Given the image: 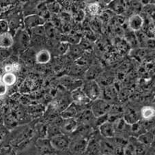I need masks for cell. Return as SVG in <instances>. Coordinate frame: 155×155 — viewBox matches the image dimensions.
I'll use <instances>...</instances> for the list:
<instances>
[{
	"instance_id": "obj_33",
	"label": "cell",
	"mask_w": 155,
	"mask_h": 155,
	"mask_svg": "<svg viewBox=\"0 0 155 155\" xmlns=\"http://www.w3.org/2000/svg\"><path fill=\"white\" fill-rule=\"evenodd\" d=\"M0 81H2V77H0Z\"/></svg>"
},
{
	"instance_id": "obj_27",
	"label": "cell",
	"mask_w": 155,
	"mask_h": 155,
	"mask_svg": "<svg viewBox=\"0 0 155 155\" xmlns=\"http://www.w3.org/2000/svg\"><path fill=\"white\" fill-rule=\"evenodd\" d=\"M70 45L67 42H61L60 45H59L58 49V51L59 53L61 55L64 54L66 52L68 51L69 50V47H70Z\"/></svg>"
},
{
	"instance_id": "obj_18",
	"label": "cell",
	"mask_w": 155,
	"mask_h": 155,
	"mask_svg": "<svg viewBox=\"0 0 155 155\" xmlns=\"http://www.w3.org/2000/svg\"><path fill=\"white\" fill-rule=\"evenodd\" d=\"M93 117H94V116H93L92 111L90 110H85L80 114L79 116V119L78 120H77V122H82L84 125H87V124H88L90 121H92Z\"/></svg>"
},
{
	"instance_id": "obj_29",
	"label": "cell",
	"mask_w": 155,
	"mask_h": 155,
	"mask_svg": "<svg viewBox=\"0 0 155 155\" xmlns=\"http://www.w3.org/2000/svg\"><path fill=\"white\" fill-rule=\"evenodd\" d=\"M8 87L4 85L2 81H0V97L4 96L7 93Z\"/></svg>"
},
{
	"instance_id": "obj_25",
	"label": "cell",
	"mask_w": 155,
	"mask_h": 155,
	"mask_svg": "<svg viewBox=\"0 0 155 155\" xmlns=\"http://www.w3.org/2000/svg\"><path fill=\"white\" fill-rule=\"evenodd\" d=\"M49 12L53 13H58L60 11V5L57 2H49L46 4Z\"/></svg>"
},
{
	"instance_id": "obj_16",
	"label": "cell",
	"mask_w": 155,
	"mask_h": 155,
	"mask_svg": "<svg viewBox=\"0 0 155 155\" xmlns=\"http://www.w3.org/2000/svg\"><path fill=\"white\" fill-rule=\"evenodd\" d=\"M109 8L117 14H121L126 10V4L122 1H114L109 5Z\"/></svg>"
},
{
	"instance_id": "obj_2",
	"label": "cell",
	"mask_w": 155,
	"mask_h": 155,
	"mask_svg": "<svg viewBox=\"0 0 155 155\" xmlns=\"http://www.w3.org/2000/svg\"><path fill=\"white\" fill-rule=\"evenodd\" d=\"M111 107V105L110 103L101 98H98L92 101L90 111H92L94 117L98 118V117L108 114Z\"/></svg>"
},
{
	"instance_id": "obj_28",
	"label": "cell",
	"mask_w": 155,
	"mask_h": 155,
	"mask_svg": "<svg viewBox=\"0 0 155 155\" xmlns=\"http://www.w3.org/2000/svg\"><path fill=\"white\" fill-rule=\"evenodd\" d=\"M9 25L6 20H0V34L9 32Z\"/></svg>"
},
{
	"instance_id": "obj_5",
	"label": "cell",
	"mask_w": 155,
	"mask_h": 155,
	"mask_svg": "<svg viewBox=\"0 0 155 155\" xmlns=\"http://www.w3.org/2000/svg\"><path fill=\"white\" fill-rule=\"evenodd\" d=\"M23 22L27 28L31 29L36 27L45 25L46 20L37 14H31L27 16Z\"/></svg>"
},
{
	"instance_id": "obj_21",
	"label": "cell",
	"mask_w": 155,
	"mask_h": 155,
	"mask_svg": "<svg viewBox=\"0 0 155 155\" xmlns=\"http://www.w3.org/2000/svg\"><path fill=\"white\" fill-rule=\"evenodd\" d=\"M86 150L91 155L97 154L100 151V143H98L95 140H92L87 143Z\"/></svg>"
},
{
	"instance_id": "obj_3",
	"label": "cell",
	"mask_w": 155,
	"mask_h": 155,
	"mask_svg": "<svg viewBox=\"0 0 155 155\" xmlns=\"http://www.w3.org/2000/svg\"><path fill=\"white\" fill-rule=\"evenodd\" d=\"M50 143L54 150H64L70 146V140L67 136L60 134L51 139Z\"/></svg>"
},
{
	"instance_id": "obj_4",
	"label": "cell",
	"mask_w": 155,
	"mask_h": 155,
	"mask_svg": "<svg viewBox=\"0 0 155 155\" xmlns=\"http://www.w3.org/2000/svg\"><path fill=\"white\" fill-rule=\"evenodd\" d=\"M31 41V37L28 32L25 30H18L15 38H14V43L16 42L17 47L21 49H25L29 47Z\"/></svg>"
},
{
	"instance_id": "obj_7",
	"label": "cell",
	"mask_w": 155,
	"mask_h": 155,
	"mask_svg": "<svg viewBox=\"0 0 155 155\" xmlns=\"http://www.w3.org/2000/svg\"><path fill=\"white\" fill-rule=\"evenodd\" d=\"M77 127H78V122L76 118L63 119L60 125V130L62 134L66 135L76 131Z\"/></svg>"
},
{
	"instance_id": "obj_20",
	"label": "cell",
	"mask_w": 155,
	"mask_h": 155,
	"mask_svg": "<svg viewBox=\"0 0 155 155\" xmlns=\"http://www.w3.org/2000/svg\"><path fill=\"white\" fill-rule=\"evenodd\" d=\"M154 140V135L150 132H145L138 136V141L144 146L150 145Z\"/></svg>"
},
{
	"instance_id": "obj_19",
	"label": "cell",
	"mask_w": 155,
	"mask_h": 155,
	"mask_svg": "<svg viewBox=\"0 0 155 155\" xmlns=\"http://www.w3.org/2000/svg\"><path fill=\"white\" fill-rule=\"evenodd\" d=\"M114 147L107 141H103L100 143V152L103 155H113Z\"/></svg>"
},
{
	"instance_id": "obj_10",
	"label": "cell",
	"mask_w": 155,
	"mask_h": 155,
	"mask_svg": "<svg viewBox=\"0 0 155 155\" xmlns=\"http://www.w3.org/2000/svg\"><path fill=\"white\" fill-rule=\"evenodd\" d=\"M99 130L101 134L105 138H114L116 135V130H115L114 125L113 123L109 121L103 123L101 126H99Z\"/></svg>"
},
{
	"instance_id": "obj_11",
	"label": "cell",
	"mask_w": 155,
	"mask_h": 155,
	"mask_svg": "<svg viewBox=\"0 0 155 155\" xmlns=\"http://www.w3.org/2000/svg\"><path fill=\"white\" fill-rule=\"evenodd\" d=\"M79 111L77 109V105L74 103H72L68 105L64 110L61 111V117L63 119H68V118H76L78 116Z\"/></svg>"
},
{
	"instance_id": "obj_26",
	"label": "cell",
	"mask_w": 155,
	"mask_h": 155,
	"mask_svg": "<svg viewBox=\"0 0 155 155\" xmlns=\"http://www.w3.org/2000/svg\"><path fill=\"white\" fill-rule=\"evenodd\" d=\"M40 148L44 152H48L50 151L51 149H53V147L51 146V144L50 143V141H46V140H42L39 142Z\"/></svg>"
},
{
	"instance_id": "obj_13",
	"label": "cell",
	"mask_w": 155,
	"mask_h": 155,
	"mask_svg": "<svg viewBox=\"0 0 155 155\" xmlns=\"http://www.w3.org/2000/svg\"><path fill=\"white\" fill-rule=\"evenodd\" d=\"M51 59V55L49 51L47 49H42L36 53L35 60L36 62L39 64H46L49 63Z\"/></svg>"
},
{
	"instance_id": "obj_24",
	"label": "cell",
	"mask_w": 155,
	"mask_h": 155,
	"mask_svg": "<svg viewBox=\"0 0 155 155\" xmlns=\"http://www.w3.org/2000/svg\"><path fill=\"white\" fill-rule=\"evenodd\" d=\"M87 145V142L85 141L84 139H81L78 141H77L75 143L73 144V149L74 152H82L84 151V150L86 149Z\"/></svg>"
},
{
	"instance_id": "obj_8",
	"label": "cell",
	"mask_w": 155,
	"mask_h": 155,
	"mask_svg": "<svg viewBox=\"0 0 155 155\" xmlns=\"http://www.w3.org/2000/svg\"><path fill=\"white\" fill-rule=\"evenodd\" d=\"M141 117L140 112L137 109L129 108L124 111L122 118L129 125H132L140 121Z\"/></svg>"
},
{
	"instance_id": "obj_1",
	"label": "cell",
	"mask_w": 155,
	"mask_h": 155,
	"mask_svg": "<svg viewBox=\"0 0 155 155\" xmlns=\"http://www.w3.org/2000/svg\"><path fill=\"white\" fill-rule=\"evenodd\" d=\"M81 89L91 101L98 99L101 95V89L98 83L94 79H90L82 85Z\"/></svg>"
},
{
	"instance_id": "obj_9",
	"label": "cell",
	"mask_w": 155,
	"mask_h": 155,
	"mask_svg": "<svg viewBox=\"0 0 155 155\" xmlns=\"http://www.w3.org/2000/svg\"><path fill=\"white\" fill-rule=\"evenodd\" d=\"M144 19L143 17L139 14L131 15L129 19V26L131 30L135 31H141L143 28Z\"/></svg>"
},
{
	"instance_id": "obj_12",
	"label": "cell",
	"mask_w": 155,
	"mask_h": 155,
	"mask_svg": "<svg viewBox=\"0 0 155 155\" xmlns=\"http://www.w3.org/2000/svg\"><path fill=\"white\" fill-rule=\"evenodd\" d=\"M14 45V37L10 32L0 34V49H7Z\"/></svg>"
},
{
	"instance_id": "obj_14",
	"label": "cell",
	"mask_w": 155,
	"mask_h": 155,
	"mask_svg": "<svg viewBox=\"0 0 155 155\" xmlns=\"http://www.w3.org/2000/svg\"><path fill=\"white\" fill-rule=\"evenodd\" d=\"M103 94H104L103 100H105L108 103L109 101L115 100L116 99V98H117V97L116 89H115V87L114 86H111V85L105 87V92H104Z\"/></svg>"
},
{
	"instance_id": "obj_32",
	"label": "cell",
	"mask_w": 155,
	"mask_h": 155,
	"mask_svg": "<svg viewBox=\"0 0 155 155\" xmlns=\"http://www.w3.org/2000/svg\"><path fill=\"white\" fill-rule=\"evenodd\" d=\"M2 138H3V136H2V133H0V141L2 140Z\"/></svg>"
},
{
	"instance_id": "obj_31",
	"label": "cell",
	"mask_w": 155,
	"mask_h": 155,
	"mask_svg": "<svg viewBox=\"0 0 155 155\" xmlns=\"http://www.w3.org/2000/svg\"><path fill=\"white\" fill-rule=\"evenodd\" d=\"M3 155H14V152H13L12 150H7L5 152H4Z\"/></svg>"
},
{
	"instance_id": "obj_6",
	"label": "cell",
	"mask_w": 155,
	"mask_h": 155,
	"mask_svg": "<svg viewBox=\"0 0 155 155\" xmlns=\"http://www.w3.org/2000/svg\"><path fill=\"white\" fill-rule=\"evenodd\" d=\"M71 97L73 103L78 106L85 105L91 102V101L85 95L84 91L82 90L81 87H79L76 90L72 91Z\"/></svg>"
},
{
	"instance_id": "obj_17",
	"label": "cell",
	"mask_w": 155,
	"mask_h": 155,
	"mask_svg": "<svg viewBox=\"0 0 155 155\" xmlns=\"http://www.w3.org/2000/svg\"><path fill=\"white\" fill-rule=\"evenodd\" d=\"M140 115L144 120H151L154 116V109L150 106H145L141 109Z\"/></svg>"
},
{
	"instance_id": "obj_30",
	"label": "cell",
	"mask_w": 155,
	"mask_h": 155,
	"mask_svg": "<svg viewBox=\"0 0 155 155\" xmlns=\"http://www.w3.org/2000/svg\"><path fill=\"white\" fill-rule=\"evenodd\" d=\"M5 71L6 73H12L13 71V68H12V65H6L5 66Z\"/></svg>"
},
{
	"instance_id": "obj_15",
	"label": "cell",
	"mask_w": 155,
	"mask_h": 155,
	"mask_svg": "<svg viewBox=\"0 0 155 155\" xmlns=\"http://www.w3.org/2000/svg\"><path fill=\"white\" fill-rule=\"evenodd\" d=\"M2 81L7 87L12 86L17 81V76L14 73H6L2 77Z\"/></svg>"
},
{
	"instance_id": "obj_22",
	"label": "cell",
	"mask_w": 155,
	"mask_h": 155,
	"mask_svg": "<svg viewBox=\"0 0 155 155\" xmlns=\"http://www.w3.org/2000/svg\"><path fill=\"white\" fill-rule=\"evenodd\" d=\"M87 12L93 17L98 16L101 14V6L98 3H92L88 4L87 6Z\"/></svg>"
},
{
	"instance_id": "obj_23",
	"label": "cell",
	"mask_w": 155,
	"mask_h": 155,
	"mask_svg": "<svg viewBox=\"0 0 155 155\" xmlns=\"http://www.w3.org/2000/svg\"><path fill=\"white\" fill-rule=\"evenodd\" d=\"M82 51L83 49L78 45H71L68 50L71 55L74 58H79V56L82 54Z\"/></svg>"
}]
</instances>
